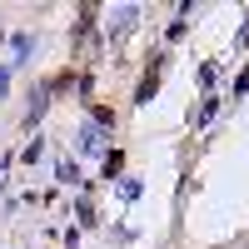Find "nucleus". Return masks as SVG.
<instances>
[{"instance_id": "obj_1", "label": "nucleus", "mask_w": 249, "mask_h": 249, "mask_svg": "<svg viewBox=\"0 0 249 249\" xmlns=\"http://www.w3.org/2000/svg\"><path fill=\"white\" fill-rule=\"evenodd\" d=\"M130 25H135V10H130V5H124V10L115 15V25H110V40H120V35H124V30H130Z\"/></svg>"}, {"instance_id": "obj_2", "label": "nucleus", "mask_w": 249, "mask_h": 249, "mask_svg": "<svg viewBox=\"0 0 249 249\" xmlns=\"http://www.w3.org/2000/svg\"><path fill=\"white\" fill-rule=\"evenodd\" d=\"M120 164H124V155H120V150H110V155H105V175H115Z\"/></svg>"}, {"instance_id": "obj_3", "label": "nucleus", "mask_w": 249, "mask_h": 249, "mask_svg": "<svg viewBox=\"0 0 249 249\" xmlns=\"http://www.w3.org/2000/svg\"><path fill=\"white\" fill-rule=\"evenodd\" d=\"M0 90H5V70H0Z\"/></svg>"}]
</instances>
